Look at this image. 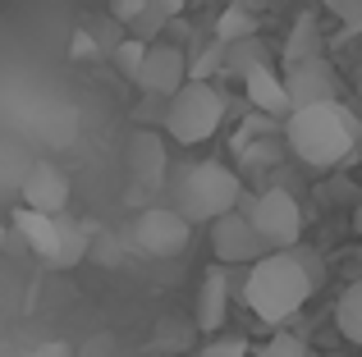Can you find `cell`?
I'll use <instances>...</instances> for the list:
<instances>
[{"label":"cell","instance_id":"1","mask_svg":"<svg viewBox=\"0 0 362 357\" xmlns=\"http://www.w3.org/2000/svg\"><path fill=\"white\" fill-rule=\"evenodd\" d=\"M317 294V270L312 257H303L298 248H271L252 261L243 279V303L262 325H289L293 316L308 307V298Z\"/></svg>","mask_w":362,"mask_h":357},{"label":"cell","instance_id":"2","mask_svg":"<svg viewBox=\"0 0 362 357\" xmlns=\"http://www.w3.org/2000/svg\"><path fill=\"white\" fill-rule=\"evenodd\" d=\"M358 119L349 106L335 101H317V106H298L284 115V143L312 170H335L339 161H349L358 147Z\"/></svg>","mask_w":362,"mask_h":357},{"label":"cell","instance_id":"3","mask_svg":"<svg viewBox=\"0 0 362 357\" xmlns=\"http://www.w3.org/2000/svg\"><path fill=\"white\" fill-rule=\"evenodd\" d=\"M230 115V101L216 87L211 78H184L175 92L165 97V110H160V128L175 138L179 147H197L206 138H216V128Z\"/></svg>","mask_w":362,"mask_h":357},{"label":"cell","instance_id":"4","mask_svg":"<svg viewBox=\"0 0 362 357\" xmlns=\"http://www.w3.org/2000/svg\"><path fill=\"white\" fill-rule=\"evenodd\" d=\"M243 202V178L221 161H197L179 178V206L175 211L193 224H211L216 215L234 211Z\"/></svg>","mask_w":362,"mask_h":357},{"label":"cell","instance_id":"5","mask_svg":"<svg viewBox=\"0 0 362 357\" xmlns=\"http://www.w3.org/2000/svg\"><path fill=\"white\" fill-rule=\"evenodd\" d=\"M243 215L252 220L257 238H262L266 248H298V238H303V206H298V197H293L289 188H266V193H257L252 202L243 206Z\"/></svg>","mask_w":362,"mask_h":357},{"label":"cell","instance_id":"6","mask_svg":"<svg viewBox=\"0 0 362 357\" xmlns=\"http://www.w3.org/2000/svg\"><path fill=\"white\" fill-rule=\"evenodd\" d=\"M133 243H138L147 257H184L188 243H193V220L175 211V206H147V211L133 220Z\"/></svg>","mask_w":362,"mask_h":357},{"label":"cell","instance_id":"7","mask_svg":"<svg viewBox=\"0 0 362 357\" xmlns=\"http://www.w3.org/2000/svg\"><path fill=\"white\" fill-rule=\"evenodd\" d=\"M262 252H271V248L257 238V229L243 215V206H234V211H225V215L211 220V261H221V266H252Z\"/></svg>","mask_w":362,"mask_h":357},{"label":"cell","instance_id":"8","mask_svg":"<svg viewBox=\"0 0 362 357\" xmlns=\"http://www.w3.org/2000/svg\"><path fill=\"white\" fill-rule=\"evenodd\" d=\"M280 83H284V97H289V110L339 97V78H335V69H330L326 55H308V60L284 64V78Z\"/></svg>","mask_w":362,"mask_h":357},{"label":"cell","instance_id":"9","mask_svg":"<svg viewBox=\"0 0 362 357\" xmlns=\"http://www.w3.org/2000/svg\"><path fill=\"white\" fill-rule=\"evenodd\" d=\"M184 78H188V55L179 51V46H170V42H147L142 64H138V78H133V83H138L147 97L165 101Z\"/></svg>","mask_w":362,"mask_h":357},{"label":"cell","instance_id":"10","mask_svg":"<svg viewBox=\"0 0 362 357\" xmlns=\"http://www.w3.org/2000/svg\"><path fill=\"white\" fill-rule=\"evenodd\" d=\"M18 202L33 206V211L60 215V211H69V178H64L60 165L33 161L23 174H18Z\"/></svg>","mask_w":362,"mask_h":357},{"label":"cell","instance_id":"11","mask_svg":"<svg viewBox=\"0 0 362 357\" xmlns=\"http://www.w3.org/2000/svg\"><path fill=\"white\" fill-rule=\"evenodd\" d=\"M124 161H129V197L156 193V188L165 183V143H160L151 128H138V133L129 138Z\"/></svg>","mask_w":362,"mask_h":357},{"label":"cell","instance_id":"12","mask_svg":"<svg viewBox=\"0 0 362 357\" xmlns=\"http://www.w3.org/2000/svg\"><path fill=\"white\" fill-rule=\"evenodd\" d=\"M230 316V270L221 261L202 270V284H197V303H193V325L202 334H216Z\"/></svg>","mask_w":362,"mask_h":357},{"label":"cell","instance_id":"13","mask_svg":"<svg viewBox=\"0 0 362 357\" xmlns=\"http://www.w3.org/2000/svg\"><path fill=\"white\" fill-rule=\"evenodd\" d=\"M243 92H247V101H252V110H262V115H271V119L289 115L284 83H280V73H275L271 64H252V69L243 73Z\"/></svg>","mask_w":362,"mask_h":357},{"label":"cell","instance_id":"14","mask_svg":"<svg viewBox=\"0 0 362 357\" xmlns=\"http://www.w3.org/2000/svg\"><path fill=\"white\" fill-rule=\"evenodd\" d=\"M92 224L88 220H69V215H55V257H51V266H60V270H69V266H78V261H88V248H92Z\"/></svg>","mask_w":362,"mask_h":357},{"label":"cell","instance_id":"15","mask_svg":"<svg viewBox=\"0 0 362 357\" xmlns=\"http://www.w3.org/2000/svg\"><path fill=\"white\" fill-rule=\"evenodd\" d=\"M14 229H18V238L28 243V252H37L42 261L55 257V215L33 211V206H18L14 211Z\"/></svg>","mask_w":362,"mask_h":357},{"label":"cell","instance_id":"16","mask_svg":"<svg viewBox=\"0 0 362 357\" xmlns=\"http://www.w3.org/2000/svg\"><path fill=\"white\" fill-rule=\"evenodd\" d=\"M335 330L344 334L354 349H362V279L339 294V303H335Z\"/></svg>","mask_w":362,"mask_h":357},{"label":"cell","instance_id":"17","mask_svg":"<svg viewBox=\"0 0 362 357\" xmlns=\"http://www.w3.org/2000/svg\"><path fill=\"white\" fill-rule=\"evenodd\" d=\"M252 64H266V46H262V37H239V42H225V55H221V69H230V73H243L252 69Z\"/></svg>","mask_w":362,"mask_h":357},{"label":"cell","instance_id":"18","mask_svg":"<svg viewBox=\"0 0 362 357\" xmlns=\"http://www.w3.org/2000/svg\"><path fill=\"white\" fill-rule=\"evenodd\" d=\"M308 55H321V32H317V18H312V14H303L298 23H293L289 42H284V64L308 60Z\"/></svg>","mask_w":362,"mask_h":357},{"label":"cell","instance_id":"19","mask_svg":"<svg viewBox=\"0 0 362 357\" xmlns=\"http://www.w3.org/2000/svg\"><path fill=\"white\" fill-rule=\"evenodd\" d=\"M252 32H257V18L239 5H230L216 18V42H239V37H252Z\"/></svg>","mask_w":362,"mask_h":357},{"label":"cell","instance_id":"20","mask_svg":"<svg viewBox=\"0 0 362 357\" xmlns=\"http://www.w3.org/2000/svg\"><path fill=\"white\" fill-rule=\"evenodd\" d=\"M142 51H147V42H142V37H119V42L115 46H110V60H115L119 64V73H124V78H138V64H142Z\"/></svg>","mask_w":362,"mask_h":357},{"label":"cell","instance_id":"21","mask_svg":"<svg viewBox=\"0 0 362 357\" xmlns=\"http://www.w3.org/2000/svg\"><path fill=\"white\" fill-rule=\"evenodd\" d=\"M262 357H312V353H308V344H303L298 334H289L284 325H275V334H271V344L262 349Z\"/></svg>","mask_w":362,"mask_h":357},{"label":"cell","instance_id":"22","mask_svg":"<svg viewBox=\"0 0 362 357\" xmlns=\"http://www.w3.org/2000/svg\"><path fill=\"white\" fill-rule=\"evenodd\" d=\"M202 357H247V339L243 334H206V344H202Z\"/></svg>","mask_w":362,"mask_h":357},{"label":"cell","instance_id":"23","mask_svg":"<svg viewBox=\"0 0 362 357\" xmlns=\"http://www.w3.org/2000/svg\"><path fill=\"white\" fill-rule=\"evenodd\" d=\"M165 23H170V14H160V9H156V5L147 0V9H142V14L133 18L129 28H133V37H142V42H151V37H156V32H160Z\"/></svg>","mask_w":362,"mask_h":357},{"label":"cell","instance_id":"24","mask_svg":"<svg viewBox=\"0 0 362 357\" xmlns=\"http://www.w3.org/2000/svg\"><path fill=\"white\" fill-rule=\"evenodd\" d=\"M221 55H225V42H211L193 64H188V78H211V69H221Z\"/></svg>","mask_w":362,"mask_h":357},{"label":"cell","instance_id":"25","mask_svg":"<svg viewBox=\"0 0 362 357\" xmlns=\"http://www.w3.org/2000/svg\"><path fill=\"white\" fill-rule=\"evenodd\" d=\"M142 9H147V0H110V18H115V23H124V28H129L133 18L142 14Z\"/></svg>","mask_w":362,"mask_h":357},{"label":"cell","instance_id":"26","mask_svg":"<svg viewBox=\"0 0 362 357\" xmlns=\"http://www.w3.org/2000/svg\"><path fill=\"white\" fill-rule=\"evenodd\" d=\"M335 18L349 28V32H362V0H344V5L335 9Z\"/></svg>","mask_w":362,"mask_h":357},{"label":"cell","instance_id":"27","mask_svg":"<svg viewBox=\"0 0 362 357\" xmlns=\"http://www.w3.org/2000/svg\"><path fill=\"white\" fill-rule=\"evenodd\" d=\"M28 357H74V349H69V344H60V339H55V344H42V349H33Z\"/></svg>","mask_w":362,"mask_h":357},{"label":"cell","instance_id":"28","mask_svg":"<svg viewBox=\"0 0 362 357\" xmlns=\"http://www.w3.org/2000/svg\"><path fill=\"white\" fill-rule=\"evenodd\" d=\"M92 51H97V42H92L88 32H78V37H74V55H78V60H88Z\"/></svg>","mask_w":362,"mask_h":357},{"label":"cell","instance_id":"29","mask_svg":"<svg viewBox=\"0 0 362 357\" xmlns=\"http://www.w3.org/2000/svg\"><path fill=\"white\" fill-rule=\"evenodd\" d=\"M151 5H156V9H160V14H170V18H175V14H179V9H184V5H188V0H151Z\"/></svg>","mask_w":362,"mask_h":357},{"label":"cell","instance_id":"30","mask_svg":"<svg viewBox=\"0 0 362 357\" xmlns=\"http://www.w3.org/2000/svg\"><path fill=\"white\" fill-rule=\"evenodd\" d=\"M354 229L362 234V202H358V215H354Z\"/></svg>","mask_w":362,"mask_h":357},{"label":"cell","instance_id":"31","mask_svg":"<svg viewBox=\"0 0 362 357\" xmlns=\"http://www.w3.org/2000/svg\"><path fill=\"white\" fill-rule=\"evenodd\" d=\"M339 5H344V0H326V9H330V14H335V9H339Z\"/></svg>","mask_w":362,"mask_h":357},{"label":"cell","instance_id":"32","mask_svg":"<svg viewBox=\"0 0 362 357\" xmlns=\"http://www.w3.org/2000/svg\"><path fill=\"white\" fill-rule=\"evenodd\" d=\"M0 252H5V224H0Z\"/></svg>","mask_w":362,"mask_h":357}]
</instances>
